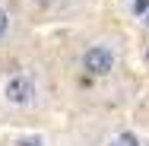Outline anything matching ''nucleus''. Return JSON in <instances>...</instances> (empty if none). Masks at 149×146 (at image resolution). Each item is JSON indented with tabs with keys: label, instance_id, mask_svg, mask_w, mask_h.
Instances as JSON below:
<instances>
[{
	"label": "nucleus",
	"instance_id": "f257e3e1",
	"mask_svg": "<svg viewBox=\"0 0 149 146\" xmlns=\"http://www.w3.org/2000/svg\"><path fill=\"white\" fill-rule=\"evenodd\" d=\"M38 95V86L29 73H13L6 83H3V102L10 108H29Z\"/></svg>",
	"mask_w": 149,
	"mask_h": 146
},
{
	"label": "nucleus",
	"instance_id": "f03ea898",
	"mask_svg": "<svg viewBox=\"0 0 149 146\" xmlns=\"http://www.w3.org/2000/svg\"><path fill=\"white\" fill-rule=\"evenodd\" d=\"M79 64H83V70L89 76H108L118 67V51L111 45H92V48L83 51V60Z\"/></svg>",
	"mask_w": 149,
	"mask_h": 146
},
{
	"label": "nucleus",
	"instance_id": "7ed1b4c3",
	"mask_svg": "<svg viewBox=\"0 0 149 146\" xmlns=\"http://www.w3.org/2000/svg\"><path fill=\"white\" fill-rule=\"evenodd\" d=\"M108 146H140V137H136V133H130V130H124V133H118Z\"/></svg>",
	"mask_w": 149,
	"mask_h": 146
},
{
	"label": "nucleus",
	"instance_id": "20e7f679",
	"mask_svg": "<svg viewBox=\"0 0 149 146\" xmlns=\"http://www.w3.org/2000/svg\"><path fill=\"white\" fill-rule=\"evenodd\" d=\"M10 32H13V16H10V10L0 6V41H3Z\"/></svg>",
	"mask_w": 149,
	"mask_h": 146
},
{
	"label": "nucleus",
	"instance_id": "39448f33",
	"mask_svg": "<svg viewBox=\"0 0 149 146\" xmlns=\"http://www.w3.org/2000/svg\"><path fill=\"white\" fill-rule=\"evenodd\" d=\"M16 146H45L41 137H22V140H16Z\"/></svg>",
	"mask_w": 149,
	"mask_h": 146
},
{
	"label": "nucleus",
	"instance_id": "423d86ee",
	"mask_svg": "<svg viewBox=\"0 0 149 146\" xmlns=\"http://www.w3.org/2000/svg\"><path fill=\"white\" fill-rule=\"evenodd\" d=\"M133 13H136V16H146L149 13V0H133Z\"/></svg>",
	"mask_w": 149,
	"mask_h": 146
},
{
	"label": "nucleus",
	"instance_id": "0eeeda50",
	"mask_svg": "<svg viewBox=\"0 0 149 146\" xmlns=\"http://www.w3.org/2000/svg\"><path fill=\"white\" fill-rule=\"evenodd\" d=\"M146 22H149V13H146Z\"/></svg>",
	"mask_w": 149,
	"mask_h": 146
}]
</instances>
